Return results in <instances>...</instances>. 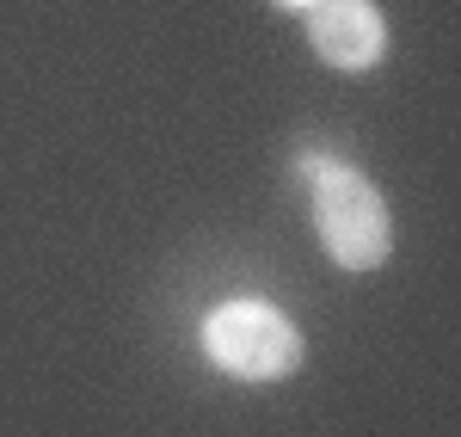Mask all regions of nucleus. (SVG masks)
Returning <instances> with one entry per match:
<instances>
[{
  "label": "nucleus",
  "instance_id": "nucleus-1",
  "mask_svg": "<svg viewBox=\"0 0 461 437\" xmlns=\"http://www.w3.org/2000/svg\"><path fill=\"white\" fill-rule=\"evenodd\" d=\"M308 173V204H314V234L339 271H375L393 253V216L369 173L332 154H302Z\"/></svg>",
  "mask_w": 461,
  "mask_h": 437
},
{
  "label": "nucleus",
  "instance_id": "nucleus-3",
  "mask_svg": "<svg viewBox=\"0 0 461 437\" xmlns=\"http://www.w3.org/2000/svg\"><path fill=\"white\" fill-rule=\"evenodd\" d=\"M308 43L326 68L369 74L388 56V19L375 0H308Z\"/></svg>",
  "mask_w": 461,
  "mask_h": 437
},
{
  "label": "nucleus",
  "instance_id": "nucleus-4",
  "mask_svg": "<svg viewBox=\"0 0 461 437\" xmlns=\"http://www.w3.org/2000/svg\"><path fill=\"white\" fill-rule=\"evenodd\" d=\"M271 6H284V13H308V0H271Z\"/></svg>",
  "mask_w": 461,
  "mask_h": 437
},
{
  "label": "nucleus",
  "instance_id": "nucleus-2",
  "mask_svg": "<svg viewBox=\"0 0 461 437\" xmlns=\"http://www.w3.org/2000/svg\"><path fill=\"white\" fill-rule=\"evenodd\" d=\"M197 339H203V358L234 382H284L308 358V339L271 302H221Z\"/></svg>",
  "mask_w": 461,
  "mask_h": 437
}]
</instances>
